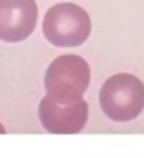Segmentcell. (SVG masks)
<instances>
[{
    "label": "cell",
    "instance_id": "6da1fadb",
    "mask_svg": "<svg viewBox=\"0 0 144 158\" xmlns=\"http://www.w3.org/2000/svg\"><path fill=\"white\" fill-rule=\"evenodd\" d=\"M98 101L109 119L118 122L132 121L144 110V83L126 72L112 75L101 86Z\"/></svg>",
    "mask_w": 144,
    "mask_h": 158
},
{
    "label": "cell",
    "instance_id": "7a4b0ae2",
    "mask_svg": "<svg viewBox=\"0 0 144 158\" xmlns=\"http://www.w3.org/2000/svg\"><path fill=\"white\" fill-rule=\"evenodd\" d=\"M89 83L90 67L78 54H63L54 58L44 75L47 96L56 101L80 100Z\"/></svg>",
    "mask_w": 144,
    "mask_h": 158
},
{
    "label": "cell",
    "instance_id": "3957f363",
    "mask_svg": "<svg viewBox=\"0 0 144 158\" xmlns=\"http://www.w3.org/2000/svg\"><path fill=\"white\" fill-rule=\"evenodd\" d=\"M43 35L57 47L83 44L92 32V21L84 8L73 3H58L47 10L43 19Z\"/></svg>",
    "mask_w": 144,
    "mask_h": 158
},
{
    "label": "cell",
    "instance_id": "277c9868",
    "mask_svg": "<svg viewBox=\"0 0 144 158\" xmlns=\"http://www.w3.org/2000/svg\"><path fill=\"white\" fill-rule=\"evenodd\" d=\"M89 117V106L80 98L76 101H56L44 96L39 104V119L50 133L72 135L84 128Z\"/></svg>",
    "mask_w": 144,
    "mask_h": 158
},
{
    "label": "cell",
    "instance_id": "5b68a950",
    "mask_svg": "<svg viewBox=\"0 0 144 158\" xmlns=\"http://www.w3.org/2000/svg\"><path fill=\"white\" fill-rule=\"evenodd\" d=\"M35 0H0V39L18 43L31 36L38 22Z\"/></svg>",
    "mask_w": 144,
    "mask_h": 158
},
{
    "label": "cell",
    "instance_id": "8992f818",
    "mask_svg": "<svg viewBox=\"0 0 144 158\" xmlns=\"http://www.w3.org/2000/svg\"><path fill=\"white\" fill-rule=\"evenodd\" d=\"M0 133H6V129H4V126L0 123Z\"/></svg>",
    "mask_w": 144,
    "mask_h": 158
}]
</instances>
